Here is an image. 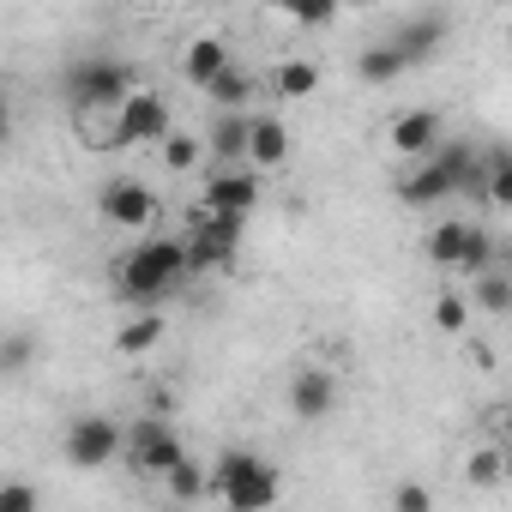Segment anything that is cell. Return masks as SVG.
<instances>
[{"label":"cell","instance_id":"7402d4cb","mask_svg":"<svg viewBox=\"0 0 512 512\" xmlns=\"http://www.w3.org/2000/svg\"><path fill=\"white\" fill-rule=\"evenodd\" d=\"M211 97L223 103V115H235V109H241V103L253 97V79H247V73H241L235 61H229V67H223V73L211 79Z\"/></svg>","mask_w":512,"mask_h":512},{"label":"cell","instance_id":"603a6c76","mask_svg":"<svg viewBox=\"0 0 512 512\" xmlns=\"http://www.w3.org/2000/svg\"><path fill=\"white\" fill-rule=\"evenodd\" d=\"M163 488H169L175 500H199V494H205V470H199V458H175V464L163 470Z\"/></svg>","mask_w":512,"mask_h":512},{"label":"cell","instance_id":"7c38bea8","mask_svg":"<svg viewBox=\"0 0 512 512\" xmlns=\"http://www.w3.org/2000/svg\"><path fill=\"white\" fill-rule=\"evenodd\" d=\"M392 151L428 163V157L440 151V115H434V109H410V115H398V121H392Z\"/></svg>","mask_w":512,"mask_h":512},{"label":"cell","instance_id":"4316f807","mask_svg":"<svg viewBox=\"0 0 512 512\" xmlns=\"http://www.w3.org/2000/svg\"><path fill=\"white\" fill-rule=\"evenodd\" d=\"M31 356H37V338H25V332H7V338H0V374L31 368Z\"/></svg>","mask_w":512,"mask_h":512},{"label":"cell","instance_id":"44dd1931","mask_svg":"<svg viewBox=\"0 0 512 512\" xmlns=\"http://www.w3.org/2000/svg\"><path fill=\"white\" fill-rule=\"evenodd\" d=\"M482 199L488 205H512V157L506 151H488V163H482Z\"/></svg>","mask_w":512,"mask_h":512},{"label":"cell","instance_id":"4fadbf2b","mask_svg":"<svg viewBox=\"0 0 512 512\" xmlns=\"http://www.w3.org/2000/svg\"><path fill=\"white\" fill-rule=\"evenodd\" d=\"M332 404H338V380H332L326 368H302V374L290 380V410H296L302 422L332 416Z\"/></svg>","mask_w":512,"mask_h":512},{"label":"cell","instance_id":"ffe728a7","mask_svg":"<svg viewBox=\"0 0 512 512\" xmlns=\"http://www.w3.org/2000/svg\"><path fill=\"white\" fill-rule=\"evenodd\" d=\"M272 91H278V97H308V91H320V67H314V61H284V67L272 73Z\"/></svg>","mask_w":512,"mask_h":512},{"label":"cell","instance_id":"3957f363","mask_svg":"<svg viewBox=\"0 0 512 512\" xmlns=\"http://www.w3.org/2000/svg\"><path fill=\"white\" fill-rule=\"evenodd\" d=\"M428 260H434L440 272H464V278H482V272H494L500 247H494V235H488L482 223L446 217V223H434V235H428Z\"/></svg>","mask_w":512,"mask_h":512},{"label":"cell","instance_id":"f1b7e54d","mask_svg":"<svg viewBox=\"0 0 512 512\" xmlns=\"http://www.w3.org/2000/svg\"><path fill=\"white\" fill-rule=\"evenodd\" d=\"M290 25H308V31H320V25H332L338 19V7H332V0H320V7H314V0H302V7H278Z\"/></svg>","mask_w":512,"mask_h":512},{"label":"cell","instance_id":"52a82bcc","mask_svg":"<svg viewBox=\"0 0 512 512\" xmlns=\"http://www.w3.org/2000/svg\"><path fill=\"white\" fill-rule=\"evenodd\" d=\"M97 205H103V217H109L115 229H127V235H145V229L157 223V193H151L145 181H133V175H109L103 193H97Z\"/></svg>","mask_w":512,"mask_h":512},{"label":"cell","instance_id":"8fae6325","mask_svg":"<svg viewBox=\"0 0 512 512\" xmlns=\"http://www.w3.org/2000/svg\"><path fill=\"white\" fill-rule=\"evenodd\" d=\"M446 31H452V19H446V13H416V19H404V25H398V37H392L386 49H392L404 67H416V61H428V55L446 43Z\"/></svg>","mask_w":512,"mask_h":512},{"label":"cell","instance_id":"8992f818","mask_svg":"<svg viewBox=\"0 0 512 512\" xmlns=\"http://www.w3.org/2000/svg\"><path fill=\"white\" fill-rule=\"evenodd\" d=\"M121 446H127V464L145 470V476H163L175 458H187V446H181V434H175L169 416H145V422H133Z\"/></svg>","mask_w":512,"mask_h":512},{"label":"cell","instance_id":"7a4b0ae2","mask_svg":"<svg viewBox=\"0 0 512 512\" xmlns=\"http://www.w3.org/2000/svg\"><path fill=\"white\" fill-rule=\"evenodd\" d=\"M205 494H217L223 512H272L278 494H284V476H278V464H266L260 452L229 446V452L205 470Z\"/></svg>","mask_w":512,"mask_h":512},{"label":"cell","instance_id":"f546056e","mask_svg":"<svg viewBox=\"0 0 512 512\" xmlns=\"http://www.w3.org/2000/svg\"><path fill=\"white\" fill-rule=\"evenodd\" d=\"M37 506H43V494L31 482H0V512H37Z\"/></svg>","mask_w":512,"mask_h":512},{"label":"cell","instance_id":"e0dca14e","mask_svg":"<svg viewBox=\"0 0 512 512\" xmlns=\"http://www.w3.org/2000/svg\"><path fill=\"white\" fill-rule=\"evenodd\" d=\"M181 67H187V79H193L199 91H211V79H217V73L229 67V49H223V37H193V43H187V61H181Z\"/></svg>","mask_w":512,"mask_h":512},{"label":"cell","instance_id":"484cf974","mask_svg":"<svg viewBox=\"0 0 512 512\" xmlns=\"http://www.w3.org/2000/svg\"><path fill=\"white\" fill-rule=\"evenodd\" d=\"M476 302H482L488 314H506V308H512V278H506V272H482V278H476Z\"/></svg>","mask_w":512,"mask_h":512},{"label":"cell","instance_id":"ba28073f","mask_svg":"<svg viewBox=\"0 0 512 512\" xmlns=\"http://www.w3.org/2000/svg\"><path fill=\"white\" fill-rule=\"evenodd\" d=\"M121 440H127V428H121L115 416H79V422L67 428V464L103 470V464L121 458Z\"/></svg>","mask_w":512,"mask_h":512},{"label":"cell","instance_id":"cb8c5ba5","mask_svg":"<svg viewBox=\"0 0 512 512\" xmlns=\"http://www.w3.org/2000/svg\"><path fill=\"white\" fill-rule=\"evenodd\" d=\"M356 73L368 79V85H392V79H404V61L380 43V49H362V61H356Z\"/></svg>","mask_w":512,"mask_h":512},{"label":"cell","instance_id":"d4e9b609","mask_svg":"<svg viewBox=\"0 0 512 512\" xmlns=\"http://www.w3.org/2000/svg\"><path fill=\"white\" fill-rule=\"evenodd\" d=\"M199 157H205V139H193V133H169L163 139V169L169 175H187Z\"/></svg>","mask_w":512,"mask_h":512},{"label":"cell","instance_id":"ac0fdd59","mask_svg":"<svg viewBox=\"0 0 512 512\" xmlns=\"http://www.w3.org/2000/svg\"><path fill=\"white\" fill-rule=\"evenodd\" d=\"M163 332H169V320H163V308H151V314H133L115 344H121V356H145V350L163 344Z\"/></svg>","mask_w":512,"mask_h":512},{"label":"cell","instance_id":"2e32d148","mask_svg":"<svg viewBox=\"0 0 512 512\" xmlns=\"http://www.w3.org/2000/svg\"><path fill=\"white\" fill-rule=\"evenodd\" d=\"M205 151H211L223 169L247 163V115H217V127L205 133Z\"/></svg>","mask_w":512,"mask_h":512},{"label":"cell","instance_id":"6da1fadb","mask_svg":"<svg viewBox=\"0 0 512 512\" xmlns=\"http://www.w3.org/2000/svg\"><path fill=\"white\" fill-rule=\"evenodd\" d=\"M193 266H187V241H139L127 260H115V296L127 302V308H163L175 290H181V278H187Z\"/></svg>","mask_w":512,"mask_h":512},{"label":"cell","instance_id":"83f0119b","mask_svg":"<svg viewBox=\"0 0 512 512\" xmlns=\"http://www.w3.org/2000/svg\"><path fill=\"white\" fill-rule=\"evenodd\" d=\"M464 320H470V302H464L458 290H446V296L434 302V326H440V332H464Z\"/></svg>","mask_w":512,"mask_h":512},{"label":"cell","instance_id":"30bf717a","mask_svg":"<svg viewBox=\"0 0 512 512\" xmlns=\"http://www.w3.org/2000/svg\"><path fill=\"white\" fill-rule=\"evenodd\" d=\"M260 205V175L253 169H217L211 187H205V211L211 217H247Z\"/></svg>","mask_w":512,"mask_h":512},{"label":"cell","instance_id":"d6986e66","mask_svg":"<svg viewBox=\"0 0 512 512\" xmlns=\"http://www.w3.org/2000/svg\"><path fill=\"white\" fill-rule=\"evenodd\" d=\"M464 482H470V488H500V482H506V452H500V446H476V452L464 458Z\"/></svg>","mask_w":512,"mask_h":512},{"label":"cell","instance_id":"9a60e30c","mask_svg":"<svg viewBox=\"0 0 512 512\" xmlns=\"http://www.w3.org/2000/svg\"><path fill=\"white\" fill-rule=\"evenodd\" d=\"M398 199H404V205H440V199H452V175L428 157V163H416V169L398 181Z\"/></svg>","mask_w":512,"mask_h":512},{"label":"cell","instance_id":"9c48e42d","mask_svg":"<svg viewBox=\"0 0 512 512\" xmlns=\"http://www.w3.org/2000/svg\"><path fill=\"white\" fill-rule=\"evenodd\" d=\"M235 247H241V217H211V211H205L199 235L187 241V266H193V272L229 266V260H235Z\"/></svg>","mask_w":512,"mask_h":512},{"label":"cell","instance_id":"4dcf8cb0","mask_svg":"<svg viewBox=\"0 0 512 512\" xmlns=\"http://www.w3.org/2000/svg\"><path fill=\"white\" fill-rule=\"evenodd\" d=\"M392 512H434V494H428L422 482H398V494H392Z\"/></svg>","mask_w":512,"mask_h":512},{"label":"cell","instance_id":"5bb4252c","mask_svg":"<svg viewBox=\"0 0 512 512\" xmlns=\"http://www.w3.org/2000/svg\"><path fill=\"white\" fill-rule=\"evenodd\" d=\"M290 157V127L278 121V115H253L247 121V163H253V175L260 169H278Z\"/></svg>","mask_w":512,"mask_h":512},{"label":"cell","instance_id":"1f68e13d","mask_svg":"<svg viewBox=\"0 0 512 512\" xmlns=\"http://www.w3.org/2000/svg\"><path fill=\"white\" fill-rule=\"evenodd\" d=\"M7 133H13V109H7V91H0V145H7Z\"/></svg>","mask_w":512,"mask_h":512},{"label":"cell","instance_id":"5b68a950","mask_svg":"<svg viewBox=\"0 0 512 512\" xmlns=\"http://www.w3.org/2000/svg\"><path fill=\"white\" fill-rule=\"evenodd\" d=\"M175 133V121H169V103L157 97V91H133L121 109H115V121H109V133H103V151H127V145H163Z\"/></svg>","mask_w":512,"mask_h":512},{"label":"cell","instance_id":"277c9868","mask_svg":"<svg viewBox=\"0 0 512 512\" xmlns=\"http://www.w3.org/2000/svg\"><path fill=\"white\" fill-rule=\"evenodd\" d=\"M67 91L79 109H121L133 91H139V73L115 55H79L67 67Z\"/></svg>","mask_w":512,"mask_h":512}]
</instances>
